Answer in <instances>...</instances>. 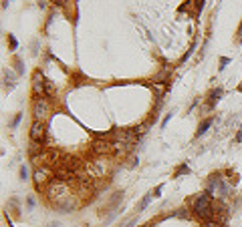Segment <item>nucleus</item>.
I'll use <instances>...</instances> for the list:
<instances>
[{
    "label": "nucleus",
    "mask_w": 242,
    "mask_h": 227,
    "mask_svg": "<svg viewBox=\"0 0 242 227\" xmlns=\"http://www.w3.org/2000/svg\"><path fill=\"white\" fill-rule=\"evenodd\" d=\"M194 211H196V215H200L202 219H206V221L210 219V215L214 213L210 191H204V193H200L196 197V201H194Z\"/></svg>",
    "instance_id": "f257e3e1"
},
{
    "label": "nucleus",
    "mask_w": 242,
    "mask_h": 227,
    "mask_svg": "<svg viewBox=\"0 0 242 227\" xmlns=\"http://www.w3.org/2000/svg\"><path fill=\"white\" fill-rule=\"evenodd\" d=\"M43 137H45V129H43V125L36 121L35 125H33V129H30V139H33L35 143H40Z\"/></svg>",
    "instance_id": "f03ea898"
},
{
    "label": "nucleus",
    "mask_w": 242,
    "mask_h": 227,
    "mask_svg": "<svg viewBox=\"0 0 242 227\" xmlns=\"http://www.w3.org/2000/svg\"><path fill=\"white\" fill-rule=\"evenodd\" d=\"M46 111H48L46 101H45V99H36V102H35V117H36V119H43Z\"/></svg>",
    "instance_id": "7ed1b4c3"
},
{
    "label": "nucleus",
    "mask_w": 242,
    "mask_h": 227,
    "mask_svg": "<svg viewBox=\"0 0 242 227\" xmlns=\"http://www.w3.org/2000/svg\"><path fill=\"white\" fill-rule=\"evenodd\" d=\"M212 125V119H206V121H204V123H202V125H200V129H198V133H196V137H200V135H204V133H206L208 131V127Z\"/></svg>",
    "instance_id": "20e7f679"
},
{
    "label": "nucleus",
    "mask_w": 242,
    "mask_h": 227,
    "mask_svg": "<svg viewBox=\"0 0 242 227\" xmlns=\"http://www.w3.org/2000/svg\"><path fill=\"white\" fill-rule=\"evenodd\" d=\"M182 173H188V165H182L180 169H178V171H176V173H173V177H180Z\"/></svg>",
    "instance_id": "39448f33"
},
{
    "label": "nucleus",
    "mask_w": 242,
    "mask_h": 227,
    "mask_svg": "<svg viewBox=\"0 0 242 227\" xmlns=\"http://www.w3.org/2000/svg\"><path fill=\"white\" fill-rule=\"evenodd\" d=\"M26 175H28V171H26V167H20V177H22V179H26Z\"/></svg>",
    "instance_id": "423d86ee"
},
{
    "label": "nucleus",
    "mask_w": 242,
    "mask_h": 227,
    "mask_svg": "<svg viewBox=\"0 0 242 227\" xmlns=\"http://www.w3.org/2000/svg\"><path fill=\"white\" fill-rule=\"evenodd\" d=\"M160 193H161V185H160V187H155V191H153L151 195H153V197H160Z\"/></svg>",
    "instance_id": "0eeeda50"
},
{
    "label": "nucleus",
    "mask_w": 242,
    "mask_h": 227,
    "mask_svg": "<svg viewBox=\"0 0 242 227\" xmlns=\"http://www.w3.org/2000/svg\"><path fill=\"white\" fill-rule=\"evenodd\" d=\"M220 62H222V67H220V68H224V64H228V62H230V58H222Z\"/></svg>",
    "instance_id": "6e6552de"
},
{
    "label": "nucleus",
    "mask_w": 242,
    "mask_h": 227,
    "mask_svg": "<svg viewBox=\"0 0 242 227\" xmlns=\"http://www.w3.org/2000/svg\"><path fill=\"white\" fill-rule=\"evenodd\" d=\"M240 40H242V24L238 26V42H240Z\"/></svg>",
    "instance_id": "1a4fd4ad"
},
{
    "label": "nucleus",
    "mask_w": 242,
    "mask_h": 227,
    "mask_svg": "<svg viewBox=\"0 0 242 227\" xmlns=\"http://www.w3.org/2000/svg\"><path fill=\"white\" fill-rule=\"evenodd\" d=\"M236 141H238V143H240V141H242V129H240V131H238V135H236Z\"/></svg>",
    "instance_id": "9d476101"
},
{
    "label": "nucleus",
    "mask_w": 242,
    "mask_h": 227,
    "mask_svg": "<svg viewBox=\"0 0 242 227\" xmlns=\"http://www.w3.org/2000/svg\"><path fill=\"white\" fill-rule=\"evenodd\" d=\"M238 91H242V84H240V87H238Z\"/></svg>",
    "instance_id": "9b49d317"
}]
</instances>
